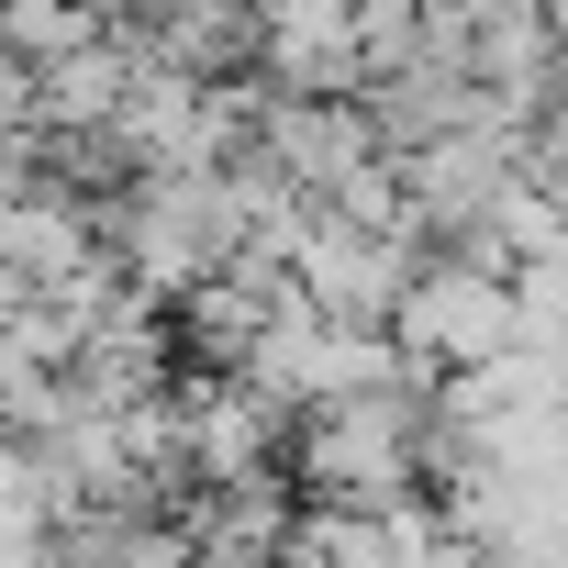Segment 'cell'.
Listing matches in <instances>:
<instances>
[{
  "mask_svg": "<svg viewBox=\"0 0 568 568\" xmlns=\"http://www.w3.org/2000/svg\"><path fill=\"white\" fill-rule=\"evenodd\" d=\"M0 535H12V546H45L57 535V490L34 479L23 435H0Z\"/></svg>",
  "mask_w": 568,
  "mask_h": 568,
  "instance_id": "cell-12",
  "label": "cell"
},
{
  "mask_svg": "<svg viewBox=\"0 0 568 568\" xmlns=\"http://www.w3.org/2000/svg\"><path fill=\"white\" fill-rule=\"evenodd\" d=\"M90 234H101V212L79 190H12V201H0V256H12L34 291L90 278Z\"/></svg>",
  "mask_w": 568,
  "mask_h": 568,
  "instance_id": "cell-8",
  "label": "cell"
},
{
  "mask_svg": "<svg viewBox=\"0 0 568 568\" xmlns=\"http://www.w3.org/2000/svg\"><path fill=\"white\" fill-rule=\"evenodd\" d=\"M57 379H68L79 413H134V402H156V390H168V335H156V313L112 302V313L90 324V346H79Z\"/></svg>",
  "mask_w": 568,
  "mask_h": 568,
  "instance_id": "cell-7",
  "label": "cell"
},
{
  "mask_svg": "<svg viewBox=\"0 0 568 568\" xmlns=\"http://www.w3.org/2000/svg\"><path fill=\"white\" fill-rule=\"evenodd\" d=\"M278 568H390V524L379 513H346V501H302Z\"/></svg>",
  "mask_w": 568,
  "mask_h": 568,
  "instance_id": "cell-9",
  "label": "cell"
},
{
  "mask_svg": "<svg viewBox=\"0 0 568 568\" xmlns=\"http://www.w3.org/2000/svg\"><path fill=\"white\" fill-rule=\"evenodd\" d=\"M424 413H435V379H402V390H357V402H313L302 435H291V479L302 501H346V513H390L424 490Z\"/></svg>",
  "mask_w": 568,
  "mask_h": 568,
  "instance_id": "cell-1",
  "label": "cell"
},
{
  "mask_svg": "<svg viewBox=\"0 0 568 568\" xmlns=\"http://www.w3.org/2000/svg\"><path fill=\"white\" fill-rule=\"evenodd\" d=\"M390 335H402V357L435 379H457V368H490L513 335H524V302H513V278H490V267H457V256H424V278H413V302L390 313Z\"/></svg>",
  "mask_w": 568,
  "mask_h": 568,
  "instance_id": "cell-2",
  "label": "cell"
},
{
  "mask_svg": "<svg viewBox=\"0 0 568 568\" xmlns=\"http://www.w3.org/2000/svg\"><path fill=\"white\" fill-rule=\"evenodd\" d=\"M0 45H12V57H79L90 45V12H79V0H0Z\"/></svg>",
  "mask_w": 568,
  "mask_h": 568,
  "instance_id": "cell-11",
  "label": "cell"
},
{
  "mask_svg": "<svg viewBox=\"0 0 568 568\" xmlns=\"http://www.w3.org/2000/svg\"><path fill=\"white\" fill-rule=\"evenodd\" d=\"M291 524H302V479H234V490H190L179 535L201 568H278L291 557Z\"/></svg>",
  "mask_w": 568,
  "mask_h": 568,
  "instance_id": "cell-5",
  "label": "cell"
},
{
  "mask_svg": "<svg viewBox=\"0 0 568 568\" xmlns=\"http://www.w3.org/2000/svg\"><path fill=\"white\" fill-rule=\"evenodd\" d=\"M179 402H190V479H201V490L267 479L278 446H291V413H278L267 390H245V379H190Z\"/></svg>",
  "mask_w": 568,
  "mask_h": 568,
  "instance_id": "cell-4",
  "label": "cell"
},
{
  "mask_svg": "<svg viewBox=\"0 0 568 568\" xmlns=\"http://www.w3.org/2000/svg\"><path fill=\"white\" fill-rule=\"evenodd\" d=\"M123 90H134V57L79 45V57H57V68H45V123H112V112H123Z\"/></svg>",
  "mask_w": 568,
  "mask_h": 568,
  "instance_id": "cell-10",
  "label": "cell"
},
{
  "mask_svg": "<svg viewBox=\"0 0 568 568\" xmlns=\"http://www.w3.org/2000/svg\"><path fill=\"white\" fill-rule=\"evenodd\" d=\"M256 156L291 179V190L335 201L357 168H379V134H368V112H346V101H278V112L256 123Z\"/></svg>",
  "mask_w": 568,
  "mask_h": 568,
  "instance_id": "cell-6",
  "label": "cell"
},
{
  "mask_svg": "<svg viewBox=\"0 0 568 568\" xmlns=\"http://www.w3.org/2000/svg\"><path fill=\"white\" fill-rule=\"evenodd\" d=\"M457 23H501V12H535V0H446Z\"/></svg>",
  "mask_w": 568,
  "mask_h": 568,
  "instance_id": "cell-13",
  "label": "cell"
},
{
  "mask_svg": "<svg viewBox=\"0 0 568 568\" xmlns=\"http://www.w3.org/2000/svg\"><path fill=\"white\" fill-rule=\"evenodd\" d=\"M79 12H156V0H79Z\"/></svg>",
  "mask_w": 568,
  "mask_h": 568,
  "instance_id": "cell-14",
  "label": "cell"
},
{
  "mask_svg": "<svg viewBox=\"0 0 568 568\" xmlns=\"http://www.w3.org/2000/svg\"><path fill=\"white\" fill-rule=\"evenodd\" d=\"M413 245H424L413 223H346V212H324V223L302 234L291 278H302V302L335 313V324H390V313L413 302V278H424Z\"/></svg>",
  "mask_w": 568,
  "mask_h": 568,
  "instance_id": "cell-3",
  "label": "cell"
}]
</instances>
